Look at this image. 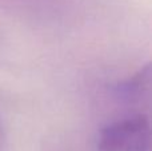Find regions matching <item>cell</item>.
I'll list each match as a JSON object with an SVG mask.
<instances>
[{"label":"cell","instance_id":"cell-1","mask_svg":"<svg viewBox=\"0 0 152 151\" xmlns=\"http://www.w3.org/2000/svg\"><path fill=\"white\" fill-rule=\"evenodd\" d=\"M97 151H151L150 114L134 112L102 127Z\"/></svg>","mask_w":152,"mask_h":151},{"label":"cell","instance_id":"cell-2","mask_svg":"<svg viewBox=\"0 0 152 151\" xmlns=\"http://www.w3.org/2000/svg\"><path fill=\"white\" fill-rule=\"evenodd\" d=\"M151 64H145L127 79L115 86V95L131 110V114H150L151 108Z\"/></svg>","mask_w":152,"mask_h":151},{"label":"cell","instance_id":"cell-3","mask_svg":"<svg viewBox=\"0 0 152 151\" xmlns=\"http://www.w3.org/2000/svg\"><path fill=\"white\" fill-rule=\"evenodd\" d=\"M4 146H5V128L3 125V120L0 118V151H4Z\"/></svg>","mask_w":152,"mask_h":151}]
</instances>
